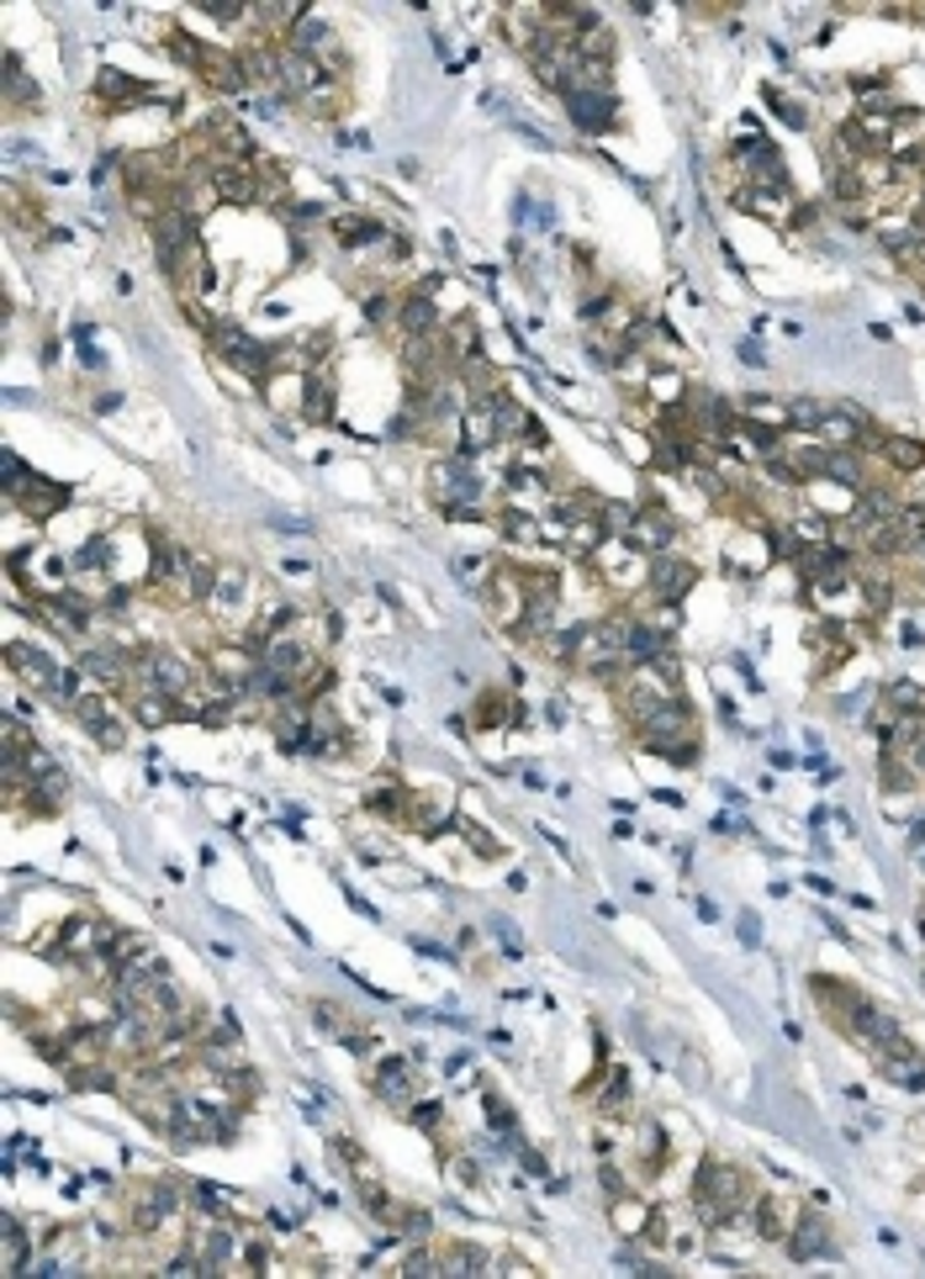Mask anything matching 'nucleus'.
Returning a JSON list of instances; mask_svg holds the SVG:
<instances>
[{
	"instance_id": "nucleus-1",
	"label": "nucleus",
	"mask_w": 925,
	"mask_h": 1279,
	"mask_svg": "<svg viewBox=\"0 0 925 1279\" xmlns=\"http://www.w3.org/2000/svg\"><path fill=\"white\" fill-rule=\"evenodd\" d=\"M756 1195L762 1190L751 1185L746 1168H735V1163H724V1158H704L698 1163V1179H693V1217L704 1221V1226H719L735 1211H751Z\"/></svg>"
},
{
	"instance_id": "nucleus-2",
	"label": "nucleus",
	"mask_w": 925,
	"mask_h": 1279,
	"mask_svg": "<svg viewBox=\"0 0 925 1279\" xmlns=\"http://www.w3.org/2000/svg\"><path fill=\"white\" fill-rule=\"evenodd\" d=\"M635 735H640L646 751H656V756L677 762V767L698 762V719H693L687 704H661L646 719H635Z\"/></svg>"
},
{
	"instance_id": "nucleus-3",
	"label": "nucleus",
	"mask_w": 925,
	"mask_h": 1279,
	"mask_svg": "<svg viewBox=\"0 0 925 1279\" xmlns=\"http://www.w3.org/2000/svg\"><path fill=\"white\" fill-rule=\"evenodd\" d=\"M133 677H144L149 693H170V698H191L196 683H202V672L185 655L164 651V646H149V651L133 655Z\"/></svg>"
},
{
	"instance_id": "nucleus-4",
	"label": "nucleus",
	"mask_w": 925,
	"mask_h": 1279,
	"mask_svg": "<svg viewBox=\"0 0 925 1279\" xmlns=\"http://www.w3.org/2000/svg\"><path fill=\"white\" fill-rule=\"evenodd\" d=\"M212 350L228 359L233 370H243L249 381H260V387L275 376V350L260 344V339H249V333L233 328V323H212Z\"/></svg>"
},
{
	"instance_id": "nucleus-5",
	"label": "nucleus",
	"mask_w": 925,
	"mask_h": 1279,
	"mask_svg": "<svg viewBox=\"0 0 925 1279\" xmlns=\"http://www.w3.org/2000/svg\"><path fill=\"white\" fill-rule=\"evenodd\" d=\"M207 608L228 629L249 625V614H254V587H249V576H243L239 566H217V587H212Z\"/></svg>"
},
{
	"instance_id": "nucleus-6",
	"label": "nucleus",
	"mask_w": 925,
	"mask_h": 1279,
	"mask_svg": "<svg viewBox=\"0 0 925 1279\" xmlns=\"http://www.w3.org/2000/svg\"><path fill=\"white\" fill-rule=\"evenodd\" d=\"M281 43H286V48H297V54H307L312 64H323L329 75H333V69H344V48H339V32H333L329 22H323V16H312V11H307V16H301V22H297L292 32H286Z\"/></svg>"
},
{
	"instance_id": "nucleus-7",
	"label": "nucleus",
	"mask_w": 925,
	"mask_h": 1279,
	"mask_svg": "<svg viewBox=\"0 0 925 1279\" xmlns=\"http://www.w3.org/2000/svg\"><path fill=\"white\" fill-rule=\"evenodd\" d=\"M872 1063H878V1073H883L889 1084H899V1089H925V1052L904 1037V1031H899L894 1041H883V1047L872 1052Z\"/></svg>"
},
{
	"instance_id": "nucleus-8",
	"label": "nucleus",
	"mask_w": 925,
	"mask_h": 1279,
	"mask_svg": "<svg viewBox=\"0 0 925 1279\" xmlns=\"http://www.w3.org/2000/svg\"><path fill=\"white\" fill-rule=\"evenodd\" d=\"M561 101H567L571 122H576L582 133H608V127L619 122V101H614L608 85H576V90H567Z\"/></svg>"
},
{
	"instance_id": "nucleus-9",
	"label": "nucleus",
	"mask_w": 925,
	"mask_h": 1279,
	"mask_svg": "<svg viewBox=\"0 0 925 1279\" xmlns=\"http://www.w3.org/2000/svg\"><path fill=\"white\" fill-rule=\"evenodd\" d=\"M799 1195H756L751 1206V1221H756V1237L762 1243H788V1232L799 1226Z\"/></svg>"
},
{
	"instance_id": "nucleus-10",
	"label": "nucleus",
	"mask_w": 925,
	"mask_h": 1279,
	"mask_svg": "<svg viewBox=\"0 0 925 1279\" xmlns=\"http://www.w3.org/2000/svg\"><path fill=\"white\" fill-rule=\"evenodd\" d=\"M370 1095L391 1110H408L413 1105V1063L408 1058H381L370 1069Z\"/></svg>"
},
{
	"instance_id": "nucleus-11",
	"label": "nucleus",
	"mask_w": 925,
	"mask_h": 1279,
	"mask_svg": "<svg viewBox=\"0 0 925 1279\" xmlns=\"http://www.w3.org/2000/svg\"><path fill=\"white\" fill-rule=\"evenodd\" d=\"M698 582V566L687 561V556H677V550H666V556H651V593L661 597V603H677V597H687V587Z\"/></svg>"
},
{
	"instance_id": "nucleus-12",
	"label": "nucleus",
	"mask_w": 925,
	"mask_h": 1279,
	"mask_svg": "<svg viewBox=\"0 0 925 1279\" xmlns=\"http://www.w3.org/2000/svg\"><path fill=\"white\" fill-rule=\"evenodd\" d=\"M625 539L640 550V556H666V550H672V539H677V524H672V513H666V507H640Z\"/></svg>"
},
{
	"instance_id": "nucleus-13",
	"label": "nucleus",
	"mask_w": 925,
	"mask_h": 1279,
	"mask_svg": "<svg viewBox=\"0 0 925 1279\" xmlns=\"http://www.w3.org/2000/svg\"><path fill=\"white\" fill-rule=\"evenodd\" d=\"M212 185H217V196H222L228 207L260 202V170H254V164H239V159H217V164H212Z\"/></svg>"
},
{
	"instance_id": "nucleus-14",
	"label": "nucleus",
	"mask_w": 925,
	"mask_h": 1279,
	"mask_svg": "<svg viewBox=\"0 0 925 1279\" xmlns=\"http://www.w3.org/2000/svg\"><path fill=\"white\" fill-rule=\"evenodd\" d=\"M492 413H498V439H507V445H539L545 434H539V423L529 408H518L507 391H498L492 397Z\"/></svg>"
},
{
	"instance_id": "nucleus-15",
	"label": "nucleus",
	"mask_w": 925,
	"mask_h": 1279,
	"mask_svg": "<svg viewBox=\"0 0 925 1279\" xmlns=\"http://www.w3.org/2000/svg\"><path fill=\"white\" fill-rule=\"evenodd\" d=\"M735 207L741 212H756V217H767V222H777V228H788L793 222V191H762V185H741L735 191Z\"/></svg>"
},
{
	"instance_id": "nucleus-16",
	"label": "nucleus",
	"mask_w": 925,
	"mask_h": 1279,
	"mask_svg": "<svg viewBox=\"0 0 925 1279\" xmlns=\"http://www.w3.org/2000/svg\"><path fill=\"white\" fill-rule=\"evenodd\" d=\"M487 445H498V413H492V402H471V408L460 413V449H455V455H471V460H477Z\"/></svg>"
},
{
	"instance_id": "nucleus-17",
	"label": "nucleus",
	"mask_w": 925,
	"mask_h": 1279,
	"mask_svg": "<svg viewBox=\"0 0 925 1279\" xmlns=\"http://www.w3.org/2000/svg\"><path fill=\"white\" fill-rule=\"evenodd\" d=\"M783 1248H788V1258H793V1264L825 1258V1253H831V1221H825V1217H809V1211H804V1217H799V1226L788 1232V1243H783Z\"/></svg>"
},
{
	"instance_id": "nucleus-18",
	"label": "nucleus",
	"mask_w": 925,
	"mask_h": 1279,
	"mask_svg": "<svg viewBox=\"0 0 925 1279\" xmlns=\"http://www.w3.org/2000/svg\"><path fill=\"white\" fill-rule=\"evenodd\" d=\"M434 286H423V292H408L402 297V307H397V328L408 333V339H429V333H439V307H434V297H429Z\"/></svg>"
},
{
	"instance_id": "nucleus-19",
	"label": "nucleus",
	"mask_w": 925,
	"mask_h": 1279,
	"mask_svg": "<svg viewBox=\"0 0 925 1279\" xmlns=\"http://www.w3.org/2000/svg\"><path fill=\"white\" fill-rule=\"evenodd\" d=\"M196 75H202L212 90H222V95H239V90H249V75H243L239 54H222V48H207V59H202V69H196Z\"/></svg>"
},
{
	"instance_id": "nucleus-20",
	"label": "nucleus",
	"mask_w": 925,
	"mask_h": 1279,
	"mask_svg": "<svg viewBox=\"0 0 925 1279\" xmlns=\"http://www.w3.org/2000/svg\"><path fill=\"white\" fill-rule=\"evenodd\" d=\"M32 1243L37 1237H27V1226L16 1217H5L0 1221V1264H5V1275L16 1279V1275H27V1264H32Z\"/></svg>"
},
{
	"instance_id": "nucleus-21",
	"label": "nucleus",
	"mask_w": 925,
	"mask_h": 1279,
	"mask_svg": "<svg viewBox=\"0 0 925 1279\" xmlns=\"http://www.w3.org/2000/svg\"><path fill=\"white\" fill-rule=\"evenodd\" d=\"M95 95H101L106 106H138V101H153V90L144 85V80H133V75H122V69H101V75H95Z\"/></svg>"
},
{
	"instance_id": "nucleus-22",
	"label": "nucleus",
	"mask_w": 925,
	"mask_h": 1279,
	"mask_svg": "<svg viewBox=\"0 0 925 1279\" xmlns=\"http://www.w3.org/2000/svg\"><path fill=\"white\" fill-rule=\"evenodd\" d=\"M872 455H883V466H894L899 477L925 471V445L921 439H910V434H883V445L872 449Z\"/></svg>"
},
{
	"instance_id": "nucleus-23",
	"label": "nucleus",
	"mask_w": 925,
	"mask_h": 1279,
	"mask_svg": "<svg viewBox=\"0 0 925 1279\" xmlns=\"http://www.w3.org/2000/svg\"><path fill=\"white\" fill-rule=\"evenodd\" d=\"M16 503H22V513H32V518H48V513H59L64 503H69V487H59V481H43V477H32L22 492H16Z\"/></svg>"
},
{
	"instance_id": "nucleus-24",
	"label": "nucleus",
	"mask_w": 925,
	"mask_h": 1279,
	"mask_svg": "<svg viewBox=\"0 0 925 1279\" xmlns=\"http://www.w3.org/2000/svg\"><path fill=\"white\" fill-rule=\"evenodd\" d=\"M651 1217H656V1211H651L640 1195H614V1200H608V1221H614L619 1237H640V1232L651 1226Z\"/></svg>"
},
{
	"instance_id": "nucleus-25",
	"label": "nucleus",
	"mask_w": 925,
	"mask_h": 1279,
	"mask_svg": "<svg viewBox=\"0 0 925 1279\" xmlns=\"http://www.w3.org/2000/svg\"><path fill=\"white\" fill-rule=\"evenodd\" d=\"M69 715H75L90 730V741H95V735H101L112 719H122L117 709H112V698H106V693H90V687L80 693V698H75V704H69Z\"/></svg>"
},
{
	"instance_id": "nucleus-26",
	"label": "nucleus",
	"mask_w": 925,
	"mask_h": 1279,
	"mask_svg": "<svg viewBox=\"0 0 925 1279\" xmlns=\"http://www.w3.org/2000/svg\"><path fill=\"white\" fill-rule=\"evenodd\" d=\"M439 1275H492V1253L477 1243H455L439 1253Z\"/></svg>"
},
{
	"instance_id": "nucleus-27",
	"label": "nucleus",
	"mask_w": 925,
	"mask_h": 1279,
	"mask_svg": "<svg viewBox=\"0 0 925 1279\" xmlns=\"http://www.w3.org/2000/svg\"><path fill=\"white\" fill-rule=\"evenodd\" d=\"M133 715H138V724H149V730H159V724H170V719H180V698H170V693H138L133 698Z\"/></svg>"
},
{
	"instance_id": "nucleus-28",
	"label": "nucleus",
	"mask_w": 925,
	"mask_h": 1279,
	"mask_svg": "<svg viewBox=\"0 0 925 1279\" xmlns=\"http://www.w3.org/2000/svg\"><path fill=\"white\" fill-rule=\"evenodd\" d=\"M333 239L344 243V249H365V243L387 239V228L376 217H333Z\"/></svg>"
},
{
	"instance_id": "nucleus-29",
	"label": "nucleus",
	"mask_w": 925,
	"mask_h": 1279,
	"mask_svg": "<svg viewBox=\"0 0 925 1279\" xmlns=\"http://www.w3.org/2000/svg\"><path fill=\"white\" fill-rule=\"evenodd\" d=\"M265 397L275 413H301V397H307V376H270Z\"/></svg>"
},
{
	"instance_id": "nucleus-30",
	"label": "nucleus",
	"mask_w": 925,
	"mask_h": 1279,
	"mask_svg": "<svg viewBox=\"0 0 925 1279\" xmlns=\"http://www.w3.org/2000/svg\"><path fill=\"white\" fill-rule=\"evenodd\" d=\"M646 391H651V402L666 408V413L687 402V381L677 376V370H651V376H646Z\"/></svg>"
},
{
	"instance_id": "nucleus-31",
	"label": "nucleus",
	"mask_w": 925,
	"mask_h": 1279,
	"mask_svg": "<svg viewBox=\"0 0 925 1279\" xmlns=\"http://www.w3.org/2000/svg\"><path fill=\"white\" fill-rule=\"evenodd\" d=\"M301 418H307V423H329V418H333V387H329V376H307Z\"/></svg>"
},
{
	"instance_id": "nucleus-32",
	"label": "nucleus",
	"mask_w": 925,
	"mask_h": 1279,
	"mask_svg": "<svg viewBox=\"0 0 925 1279\" xmlns=\"http://www.w3.org/2000/svg\"><path fill=\"white\" fill-rule=\"evenodd\" d=\"M597 1110H603L608 1121H625V1116H629V1073L625 1069L608 1073V1089L597 1095Z\"/></svg>"
},
{
	"instance_id": "nucleus-33",
	"label": "nucleus",
	"mask_w": 925,
	"mask_h": 1279,
	"mask_svg": "<svg viewBox=\"0 0 925 1279\" xmlns=\"http://www.w3.org/2000/svg\"><path fill=\"white\" fill-rule=\"evenodd\" d=\"M5 95H11V106H43V90H32L16 54H5Z\"/></svg>"
},
{
	"instance_id": "nucleus-34",
	"label": "nucleus",
	"mask_w": 925,
	"mask_h": 1279,
	"mask_svg": "<svg viewBox=\"0 0 925 1279\" xmlns=\"http://www.w3.org/2000/svg\"><path fill=\"white\" fill-rule=\"evenodd\" d=\"M883 704L894 715H925V687L921 683H889L883 687Z\"/></svg>"
},
{
	"instance_id": "nucleus-35",
	"label": "nucleus",
	"mask_w": 925,
	"mask_h": 1279,
	"mask_svg": "<svg viewBox=\"0 0 925 1279\" xmlns=\"http://www.w3.org/2000/svg\"><path fill=\"white\" fill-rule=\"evenodd\" d=\"M455 576H460V582H471V587H487L498 571H492L487 556H455Z\"/></svg>"
},
{
	"instance_id": "nucleus-36",
	"label": "nucleus",
	"mask_w": 925,
	"mask_h": 1279,
	"mask_svg": "<svg viewBox=\"0 0 925 1279\" xmlns=\"http://www.w3.org/2000/svg\"><path fill=\"white\" fill-rule=\"evenodd\" d=\"M397 1275H408V1279H419V1275H439V1253L429 1248V1243H419V1248H413L408 1258H402V1269H397Z\"/></svg>"
},
{
	"instance_id": "nucleus-37",
	"label": "nucleus",
	"mask_w": 925,
	"mask_h": 1279,
	"mask_svg": "<svg viewBox=\"0 0 925 1279\" xmlns=\"http://www.w3.org/2000/svg\"><path fill=\"white\" fill-rule=\"evenodd\" d=\"M481 1105H487V1121H492V1131H503L507 1142L518 1137V1121H513V1110H507L498 1095H481Z\"/></svg>"
},
{
	"instance_id": "nucleus-38",
	"label": "nucleus",
	"mask_w": 925,
	"mask_h": 1279,
	"mask_svg": "<svg viewBox=\"0 0 925 1279\" xmlns=\"http://www.w3.org/2000/svg\"><path fill=\"white\" fill-rule=\"evenodd\" d=\"M408 1121L423 1131H439V1121H445V1105L439 1100H419V1105H408Z\"/></svg>"
},
{
	"instance_id": "nucleus-39",
	"label": "nucleus",
	"mask_w": 925,
	"mask_h": 1279,
	"mask_svg": "<svg viewBox=\"0 0 925 1279\" xmlns=\"http://www.w3.org/2000/svg\"><path fill=\"white\" fill-rule=\"evenodd\" d=\"M397 307H402V301H391L387 292H376V297H365V318H370L376 328H387L391 318H397Z\"/></svg>"
},
{
	"instance_id": "nucleus-40",
	"label": "nucleus",
	"mask_w": 925,
	"mask_h": 1279,
	"mask_svg": "<svg viewBox=\"0 0 925 1279\" xmlns=\"http://www.w3.org/2000/svg\"><path fill=\"white\" fill-rule=\"evenodd\" d=\"M503 693H487L481 698V709H477V730H492V724H503Z\"/></svg>"
},
{
	"instance_id": "nucleus-41",
	"label": "nucleus",
	"mask_w": 925,
	"mask_h": 1279,
	"mask_svg": "<svg viewBox=\"0 0 925 1279\" xmlns=\"http://www.w3.org/2000/svg\"><path fill=\"white\" fill-rule=\"evenodd\" d=\"M460 835H466V841L477 846V857H498V841H492V835L481 831V825H471V820H460Z\"/></svg>"
},
{
	"instance_id": "nucleus-42",
	"label": "nucleus",
	"mask_w": 925,
	"mask_h": 1279,
	"mask_svg": "<svg viewBox=\"0 0 925 1279\" xmlns=\"http://www.w3.org/2000/svg\"><path fill=\"white\" fill-rule=\"evenodd\" d=\"M603 1190H608V1200L614 1195H629V1185H625V1174L614 1168V1163H603Z\"/></svg>"
},
{
	"instance_id": "nucleus-43",
	"label": "nucleus",
	"mask_w": 925,
	"mask_h": 1279,
	"mask_svg": "<svg viewBox=\"0 0 925 1279\" xmlns=\"http://www.w3.org/2000/svg\"><path fill=\"white\" fill-rule=\"evenodd\" d=\"M449 1179H466V1185H477L481 1174H477V1163H471V1158H449Z\"/></svg>"
}]
</instances>
